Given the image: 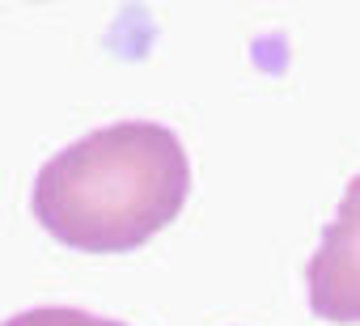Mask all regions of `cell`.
Masks as SVG:
<instances>
[{"label": "cell", "instance_id": "1", "mask_svg": "<svg viewBox=\"0 0 360 326\" xmlns=\"http://www.w3.org/2000/svg\"><path fill=\"white\" fill-rule=\"evenodd\" d=\"M191 195L187 148L165 123L98 127L34 174V221L72 250L127 254L161 233Z\"/></svg>", "mask_w": 360, "mask_h": 326}, {"label": "cell", "instance_id": "3", "mask_svg": "<svg viewBox=\"0 0 360 326\" xmlns=\"http://www.w3.org/2000/svg\"><path fill=\"white\" fill-rule=\"evenodd\" d=\"M0 326H127V322H115V318H102V313H89V309L47 305V309H26V313H13L9 322H0Z\"/></svg>", "mask_w": 360, "mask_h": 326}, {"label": "cell", "instance_id": "2", "mask_svg": "<svg viewBox=\"0 0 360 326\" xmlns=\"http://www.w3.org/2000/svg\"><path fill=\"white\" fill-rule=\"evenodd\" d=\"M309 309L322 322H360V174L347 183L335 221L322 229L314 259L305 263Z\"/></svg>", "mask_w": 360, "mask_h": 326}]
</instances>
